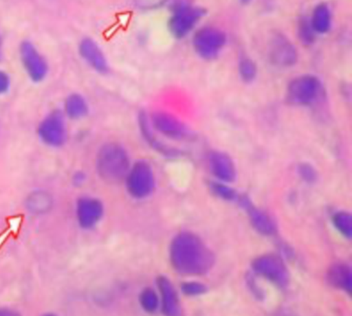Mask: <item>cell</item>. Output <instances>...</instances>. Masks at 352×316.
Returning <instances> with one entry per match:
<instances>
[{
    "label": "cell",
    "instance_id": "22",
    "mask_svg": "<svg viewBox=\"0 0 352 316\" xmlns=\"http://www.w3.org/2000/svg\"><path fill=\"white\" fill-rule=\"evenodd\" d=\"M298 36L303 45H313L317 34L311 26L310 18H302L298 23Z\"/></svg>",
    "mask_w": 352,
    "mask_h": 316
},
{
    "label": "cell",
    "instance_id": "32",
    "mask_svg": "<svg viewBox=\"0 0 352 316\" xmlns=\"http://www.w3.org/2000/svg\"><path fill=\"white\" fill-rule=\"evenodd\" d=\"M74 183L76 184V185H82L83 182L86 181L85 174L83 172H77L74 176Z\"/></svg>",
    "mask_w": 352,
    "mask_h": 316
},
{
    "label": "cell",
    "instance_id": "13",
    "mask_svg": "<svg viewBox=\"0 0 352 316\" xmlns=\"http://www.w3.org/2000/svg\"><path fill=\"white\" fill-rule=\"evenodd\" d=\"M78 51L82 60L98 74H107L109 71V60L95 40L90 37L80 40Z\"/></svg>",
    "mask_w": 352,
    "mask_h": 316
},
{
    "label": "cell",
    "instance_id": "2",
    "mask_svg": "<svg viewBox=\"0 0 352 316\" xmlns=\"http://www.w3.org/2000/svg\"><path fill=\"white\" fill-rule=\"evenodd\" d=\"M131 166L130 155L122 144L110 142L99 148L96 170L99 178L109 184L124 181Z\"/></svg>",
    "mask_w": 352,
    "mask_h": 316
},
{
    "label": "cell",
    "instance_id": "31",
    "mask_svg": "<svg viewBox=\"0 0 352 316\" xmlns=\"http://www.w3.org/2000/svg\"><path fill=\"white\" fill-rule=\"evenodd\" d=\"M0 316H21L20 313L9 308H0Z\"/></svg>",
    "mask_w": 352,
    "mask_h": 316
},
{
    "label": "cell",
    "instance_id": "16",
    "mask_svg": "<svg viewBox=\"0 0 352 316\" xmlns=\"http://www.w3.org/2000/svg\"><path fill=\"white\" fill-rule=\"evenodd\" d=\"M157 286L162 300V310L166 316H182L178 293L171 281L166 277L157 278Z\"/></svg>",
    "mask_w": 352,
    "mask_h": 316
},
{
    "label": "cell",
    "instance_id": "10",
    "mask_svg": "<svg viewBox=\"0 0 352 316\" xmlns=\"http://www.w3.org/2000/svg\"><path fill=\"white\" fill-rule=\"evenodd\" d=\"M252 269L258 275L267 278L275 285L285 288L289 284V275L286 266L279 257L263 256L252 262Z\"/></svg>",
    "mask_w": 352,
    "mask_h": 316
},
{
    "label": "cell",
    "instance_id": "21",
    "mask_svg": "<svg viewBox=\"0 0 352 316\" xmlns=\"http://www.w3.org/2000/svg\"><path fill=\"white\" fill-rule=\"evenodd\" d=\"M52 197L44 191L34 192L33 194L29 195L28 199L26 201L27 209L36 215L50 211L52 207Z\"/></svg>",
    "mask_w": 352,
    "mask_h": 316
},
{
    "label": "cell",
    "instance_id": "30",
    "mask_svg": "<svg viewBox=\"0 0 352 316\" xmlns=\"http://www.w3.org/2000/svg\"><path fill=\"white\" fill-rule=\"evenodd\" d=\"M140 8L144 9H157V8L162 6L165 4L166 0H137Z\"/></svg>",
    "mask_w": 352,
    "mask_h": 316
},
{
    "label": "cell",
    "instance_id": "33",
    "mask_svg": "<svg viewBox=\"0 0 352 316\" xmlns=\"http://www.w3.org/2000/svg\"><path fill=\"white\" fill-rule=\"evenodd\" d=\"M2 55H3V40H2L1 34H0V60H1Z\"/></svg>",
    "mask_w": 352,
    "mask_h": 316
},
{
    "label": "cell",
    "instance_id": "18",
    "mask_svg": "<svg viewBox=\"0 0 352 316\" xmlns=\"http://www.w3.org/2000/svg\"><path fill=\"white\" fill-rule=\"evenodd\" d=\"M327 280L335 288L340 289L349 295H351L352 273L351 267L346 264H337L330 267L327 272Z\"/></svg>",
    "mask_w": 352,
    "mask_h": 316
},
{
    "label": "cell",
    "instance_id": "34",
    "mask_svg": "<svg viewBox=\"0 0 352 316\" xmlns=\"http://www.w3.org/2000/svg\"><path fill=\"white\" fill-rule=\"evenodd\" d=\"M252 1V0H240L241 3L243 5H248L251 3Z\"/></svg>",
    "mask_w": 352,
    "mask_h": 316
},
{
    "label": "cell",
    "instance_id": "28",
    "mask_svg": "<svg viewBox=\"0 0 352 316\" xmlns=\"http://www.w3.org/2000/svg\"><path fill=\"white\" fill-rule=\"evenodd\" d=\"M299 174L302 179L307 182H314L316 181L317 173L316 170L311 165L302 164L299 167Z\"/></svg>",
    "mask_w": 352,
    "mask_h": 316
},
{
    "label": "cell",
    "instance_id": "26",
    "mask_svg": "<svg viewBox=\"0 0 352 316\" xmlns=\"http://www.w3.org/2000/svg\"><path fill=\"white\" fill-rule=\"evenodd\" d=\"M211 190L217 196L226 201H237L240 196L235 190L226 185L224 182H213L211 184Z\"/></svg>",
    "mask_w": 352,
    "mask_h": 316
},
{
    "label": "cell",
    "instance_id": "4",
    "mask_svg": "<svg viewBox=\"0 0 352 316\" xmlns=\"http://www.w3.org/2000/svg\"><path fill=\"white\" fill-rule=\"evenodd\" d=\"M67 117L63 111L55 109L50 112L39 123L37 135L45 146L60 148L68 140Z\"/></svg>",
    "mask_w": 352,
    "mask_h": 316
},
{
    "label": "cell",
    "instance_id": "27",
    "mask_svg": "<svg viewBox=\"0 0 352 316\" xmlns=\"http://www.w3.org/2000/svg\"><path fill=\"white\" fill-rule=\"evenodd\" d=\"M182 289L188 296H198L206 293V286L195 281L182 284Z\"/></svg>",
    "mask_w": 352,
    "mask_h": 316
},
{
    "label": "cell",
    "instance_id": "12",
    "mask_svg": "<svg viewBox=\"0 0 352 316\" xmlns=\"http://www.w3.org/2000/svg\"><path fill=\"white\" fill-rule=\"evenodd\" d=\"M150 122L153 128L171 140L181 141L188 137V131L178 117L166 112H155L152 115Z\"/></svg>",
    "mask_w": 352,
    "mask_h": 316
},
{
    "label": "cell",
    "instance_id": "24",
    "mask_svg": "<svg viewBox=\"0 0 352 316\" xmlns=\"http://www.w3.org/2000/svg\"><path fill=\"white\" fill-rule=\"evenodd\" d=\"M140 304L145 312L152 313L157 310L160 299L154 289L147 288L140 294Z\"/></svg>",
    "mask_w": 352,
    "mask_h": 316
},
{
    "label": "cell",
    "instance_id": "15",
    "mask_svg": "<svg viewBox=\"0 0 352 316\" xmlns=\"http://www.w3.org/2000/svg\"><path fill=\"white\" fill-rule=\"evenodd\" d=\"M208 162L212 173L220 182L228 183L235 181L237 176L235 164L225 153L219 151L210 153Z\"/></svg>",
    "mask_w": 352,
    "mask_h": 316
},
{
    "label": "cell",
    "instance_id": "8",
    "mask_svg": "<svg viewBox=\"0 0 352 316\" xmlns=\"http://www.w3.org/2000/svg\"><path fill=\"white\" fill-rule=\"evenodd\" d=\"M20 58L24 71L32 82L39 84L45 81L50 72V65L44 56L31 41L21 42Z\"/></svg>",
    "mask_w": 352,
    "mask_h": 316
},
{
    "label": "cell",
    "instance_id": "3",
    "mask_svg": "<svg viewBox=\"0 0 352 316\" xmlns=\"http://www.w3.org/2000/svg\"><path fill=\"white\" fill-rule=\"evenodd\" d=\"M126 191L134 200H144L154 194L155 176L152 166L145 160L131 164L124 179Z\"/></svg>",
    "mask_w": 352,
    "mask_h": 316
},
{
    "label": "cell",
    "instance_id": "6",
    "mask_svg": "<svg viewBox=\"0 0 352 316\" xmlns=\"http://www.w3.org/2000/svg\"><path fill=\"white\" fill-rule=\"evenodd\" d=\"M228 36L221 29L204 26L199 29L192 38L193 49L204 60H214L227 45Z\"/></svg>",
    "mask_w": 352,
    "mask_h": 316
},
{
    "label": "cell",
    "instance_id": "19",
    "mask_svg": "<svg viewBox=\"0 0 352 316\" xmlns=\"http://www.w3.org/2000/svg\"><path fill=\"white\" fill-rule=\"evenodd\" d=\"M63 113L72 120H82L89 113V104L85 96L74 93L67 96L64 101Z\"/></svg>",
    "mask_w": 352,
    "mask_h": 316
},
{
    "label": "cell",
    "instance_id": "29",
    "mask_svg": "<svg viewBox=\"0 0 352 316\" xmlns=\"http://www.w3.org/2000/svg\"><path fill=\"white\" fill-rule=\"evenodd\" d=\"M10 84L12 82H10V75L6 71L0 69V95L9 92Z\"/></svg>",
    "mask_w": 352,
    "mask_h": 316
},
{
    "label": "cell",
    "instance_id": "7",
    "mask_svg": "<svg viewBox=\"0 0 352 316\" xmlns=\"http://www.w3.org/2000/svg\"><path fill=\"white\" fill-rule=\"evenodd\" d=\"M322 84L314 75L295 78L287 87V98L295 104L307 106L314 103L321 95Z\"/></svg>",
    "mask_w": 352,
    "mask_h": 316
},
{
    "label": "cell",
    "instance_id": "20",
    "mask_svg": "<svg viewBox=\"0 0 352 316\" xmlns=\"http://www.w3.org/2000/svg\"><path fill=\"white\" fill-rule=\"evenodd\" d=\"M311 26L316 34H327L331 30L333 13L327 3L317 5L310 18Z\"/></svg>",
    "mask_w": 352,
    "mask_h": 316
},
{
    "label": "cell",
    "instance_id": "9",
    "mask_svg": "<svg viewBox=\"0 0 352 316\" xmlns=\"http://www.w3.org/2000/svg\"><path fill=\"white\" fill-rule=\"evenodd\" d=\"M104 205L98 198L85 195L77 200L75 216L80 229L89 230L98 226L103 219Z\"/></svg>",
    "mask_w": 352,
    "mask_h": 316
},
{
    "label": "cell",
    "instance_id": "35",
    "mask_svg": "<svg viewBox=\"0 0 352 316\" xmlns=\"http://www.w3.org/2000/svg\"><path fill=\"white\" fill-rule=\"evenodd\" d=\"M43 316H56V315H55V313H45V315H44Z\"/></svg>",
    "mask_w": 352,
    "mask_h": 316
},
{
    "label": "cell",
    "instance_id": "1",
    "mask_svg": "<svg viewBox=\"0 0 352 316\" xmlns=\"http://www.w3.org/2000/svg\"><path fill=\"white\" fill-rule=\"evenodd\" d=\"M172 267L179 274L203 275L214 262V254L200 238L190 232H182L172 240L169 248Z\"/></svg>",
    "mask_w": 352,
    "mask_h": 316
},
{
    "label": "cell",
    "instance_id": "5",
    "mask_svg": "<svg viewBox=\"0 0 352 316\" xmlns=\"http://www.w3.org/2000/svg\"><path fill=\"white\" fill-rule=\"evenodd\" d=\"M206 14V10L201 7L179 3L175 7L169 19V32L175 38L184 39L195 30Z\"/></svg>",
    "mask_w": 352,
    "mask_h": 316
},
{
    "label": "cell",
    "instance_id": "23",
    "mask_svg": "<svg viewBox=\"0 0 352 316\" xmlns=\"http://www.w3.org/2000/svg\"><path fill=\"white\" fill-rule=\"evenodd\" d=\"M239 72L243 82H251L257 76V66L251 58L243 56L239 61Z\"/></svg>",
    "mask_w": 352,
    "mask_h": 316
},
{
    "label": "cell",
    "instance_id": "25",
    "mask_svg": "<svg viewBox=\"0 0 352 316\" xmlns=\"http://www.w3.org/2000/svg\"><path fill=\"white\" fill-rule=\"evenodd\" d=\"M333 223L336 229L346 238H351L352 234L351 216L346 212H338L333 216Z\"/></svg>",
    "mask_w": 352,
    "mask_h": 316
},
{
    "label": "cell",
    "instance_id": "14",
    "mask_svg": "<svg viewBox=\"0 0 352 316\" xmlns=\"http://www.w3.org/2000/svg\"><path fill=\"white\" fill-rule=\"evenodd\" d=\"M237 202L240 203L241 207L245 209L250 219H251L252 226L258 232L267 236L273 235L276 232V225L270 216L261 211L260 209L255 207L249 197H247L246 195H240Z\"/></svg>",
    "mask_w": 352,
    "mask_h": 316
},
{
    "label": "cell",
    "instance_id": "17",
    "mask_svg": "<svg viewBox=\"0 0 352 316\" xmlns=\"http://www.w3.org/2000/svg\"><path fill=\"white\" fill-rule=\"evenodd\" d=\"M138 123L142 137L153 149L160 153L161 155H165L166 157H175L179 155V150L162 143L157 137V135H155L154 128L152 127L150 119L144 112L140 113Z\"/></svg>",
    "mask_w": 352,
    "mask_h": 316
},
{
    "label": "cell",
    "instance_id": "11",
    "mask_svg": "<svg viewBox=\"0 0 352 316\" xmlns=\"http://www.w3.org/2000/svg\"><path fill=\"white\" fill-rule=\"evenodd\" d=\"M271 63L279 68H290L298 61L297 48L280 33L275 34L270 42Z\"/></svg>",
    "mask_w": 352,
    "mask_h": 316
}]
</instances>
